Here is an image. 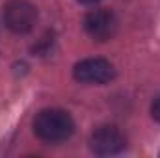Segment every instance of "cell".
<instances>
[{
  "label": "cell",
  "mask_w": 160,
  "mask_h": 158,
  "mask_svg": "<svg viewBox=\"0 0 160 158\" xmlns=\"http://www.w3.org/2000/svg\"><path fill=\"white\" fill-rule=\"evenodd\" d=\"M34 132L45 143H62L75 132V121L69 112L60 108L41 110L34 119Z\"/></svg>",
  "instance_id": "obj_1"
},
{
  "label": "cell",
  "mask_w": 160,
  "mask_h": 158,
  "mask_svg": "<svg viewBox=\"0 0 160 158\" xmlns=\"http://www.w3.org/2000/svg\"><path fill=\"white\" fill-rule=\"evenodd\" d=\"M38 21V9L26 0H9L4 7V22L13 34H28Z\"/></svg>",
  "instance_id": "obj_2"
},
{
  "label": "cell",
  "mask_w": 160,
  "mask_h": 158,
  "mask_svg": "<svg viewBox=\"0 0 160 158\" xmlns=\"http://www.w3.org/2000/svg\"><path fill=\"white\" fill-rule=\"evenodd\" d=\"M73 75L80 84H106L116 77V69L104 58H88L75 65Z\"/></svg>",
  "instance_id": "obj_3"
},
{
  "label": "cell",
  "mask_w": 160,
  "mask_h": 158,
  "mask_svg": "<svg viewBox=\"0 0 160 158\" xmlns=\"http://www.w3.org/2000/svg\"><path fill=\"white\" fill-rule=\"evenodd\" d=\"M125 145H127V138L114 125H102V126L95 128L91 138H89L91 151L95 155H101V156L118 155L125 149Z\"/></svg>",
  "instance_id": "obj_4"
},
{
  "label": "cell",
  "mask_w": 160,
  "mask_h": 158,
  "mask_svg": "<svg viewBox=\"0 0 160 158\" xmlns=\"http://www.w3.org/2000/svg\"><path fill=\"white\" fill-rule=\"evenodd\" d=\"M84 30L97 41H108L118 30V19L110 9H93L84 17Z\"/></svg>",
  "instance_id": "obj_5"
},
{
  "label": "cell",
  "mask_w": 160,
  "mask_h": 158,
  "mask_svg": "<svg viewBox=\"0 0 160 158\" xmlns=\"http://www.w3.org/2000/svg\"><path fill=\"white\" fill-rule=\"evenodd\" d=\"M151 116H153L155 121L160 123V95L155 99V102H153V106H151Z\"/></svg>",
  "instance_id": "obj_6"
},
{
  "label": "cell",
  "mask_w": 160,
  "mask_h": 158,
  "mask_svg": "<svg viewBox=\"0 0 160 158\" xmlns=\"http://www.w3.org/2000/svg\"><path fill=\"white\" fill-rule=\"evenodd\" d=\"M82 4H95V2H99V0H78Z\"/></svg>",
  "instance_id": "obj_7"
}]
</instances>
